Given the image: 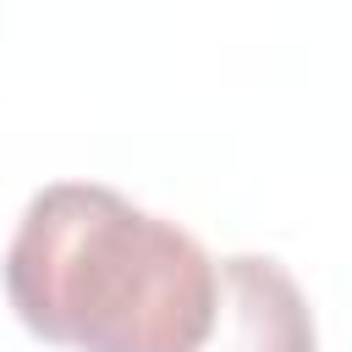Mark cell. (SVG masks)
<instances>
[{
  "mask_svg": "<svg viewBox=\"0 0 352 352\" xmlns=\"http://www.w3.org/2000/svg\"><path fill=\"white\" fill-rule=\"evenodd\" d=\"M220 264L192 231L99 182H50L6 248L16 319L72 352H198Z\"/></svg>",
  "mask_w": 352,
  "mask_h": 352,
  "instance_id": "obj_1",
  "label": "cell"
},
{
  "mask_svg": "<svg viewBox=\"0 0 352 352\" xmlns=\"http://www.w3.org/2000/svg\"><path fill=\"white\" fill-rule=\"evenodd\" d=\"M314 308L292 270L264 253L220 258L214 319L198 352H314Z\"/></svg>",
  "mask_w": 352,
  "mask_h": 352,
  "instance_id": "obj_2",
  "label": "cell"
}]
</instances>
